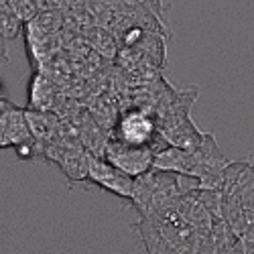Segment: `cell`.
Here are the masks:
<instances>
[{
	"label": "cell",
	"mask_w": 254,
	"mask_h": 254,
	"mask_svg": "<svg viewBox=\"0 0 254 254\" xmlns=\"http://www.w3.org/2000/svg\"><path fill=\"white\" fill-rule=\"evenodd\" d=\"M29 142L31 136H29V124L25 112L4 100L2 106H0V146L12 144L20 151Z\"/></svg>",
	"instance_id": "obj_1"
},
{
	"label": "cell",
	"mask_w": 254,
	"mask_h": 254,
	"mask_svg": "<svg viewBox=\"0 0 254 254\" xmlns=\"http://www.w3.org/2000/svg\"><path fill=\"white\" fill-rule=\"evenodd\" d=\"M25 25L27 35H59V31L65 27V14L57 8L45 6Z\"/></svg>",
	"instance_id": "obj_2"
},
{
	"label": "cell",
	"mask_w": 254,
	"mask_h": 254,
	"mask_svg": "<svg viewBox=\"0 0 254 254\" xmlns=\"http://www.w3.org/2000/svg\"><path fill=\"white\" fill-rule=\"evenodd\" d=\"M23 20H20L6 4H0V63L8 59V45L10 41L16 39L23 29Z\"/></svg>",
	"instance_id": "obj_3"
},
{
	"label": "cell",
	"mask_w": 254,
	"mask_h": 254,
	"mask_svg": "<svg viewBox=\"0 0 254 254\" xmlns=\"http://www.w3.org/2000/svg\"><path fill=\"white\" fill-rule=\"evenodd\" d=\"M151 130H153V124L144 114L134 112V114H128L122 120V136H124L126 142H130V144L144 142L151 136Z\"/></svg>",
	"instance_id": "obj_4"
},
{
	"label": "cell",
	"mask_w": 254,
	"mask_h": 254,
	"mask_svg": "<svg viewBox=\"0 0 254 254\" xmlns=\"http://www.w3.org/2000/svg\"><path fill=\"white\" fill-rule=\"evenodd\" d=\"M51 96H53L51 83L47 81V77L37 73V77L31 81V104L37 106L39 110H45L49 106V98Z\"/></svg>",
	"instance_id": "obj_5"
},
{
	"label": "cell",
	"mask_w": 254,
	"mask_h": 254,
	"mask_svg": "<svg viewBox=\"0 0 254 254\" xmlns=\"http://www.w3.org/2000/svg\"><path fill=\"white\" fill-rule=\"evenodd\" d=\"M6 6L23 20V23H29V20L41 10L45 8V0H6Z\"/></svg>",
	"instance_id": "obj_6"
},
{
	"label": "cell",
	"mask_w": 254,
	"mask_h": 254,
	"mask_svg": "<svg viewBox=\"0 0 254 254\" xmlns=\"http://www.w3.org/2000/svg\"><path fill=\"white\" fill-rule=\"evenodd\" d=\"M77 2H79V0H45V6H49V8H57V10H61L63 14H65V12L71 10Z\"/></svg>",
	"instance_id": "obj_7"
},
{
	"label": "cell",
	"mask_w": 254,
	"mask_h": 254,
	"mask_svg": "<svg viewBox=\"0 0 254 254\" xmlns=\"http://www.w3.org/2000/svg\"><path fill=\"white\" fill-rule=\"evenodd\" d=\"M136 2L144 4L146 8H151L159 18L165 16V4H163V0H136Z\"/></svg>",
	"instance_id": "obj_8"
},
{
	"label": "cell",
	"mask_w": 254,
	"mask_h": 254,
	"mask_svg": "<svg viewBox=\"0 0 254 254\" xmlns=\"http://www.w3.org/2000/svg\"><path fill=\"white\" fill-rule=\"evenodd\" d=\"M110 2H116V0H110Z\"/></svg>",
	"instance_id": "obj_9"
}]
</instances>
